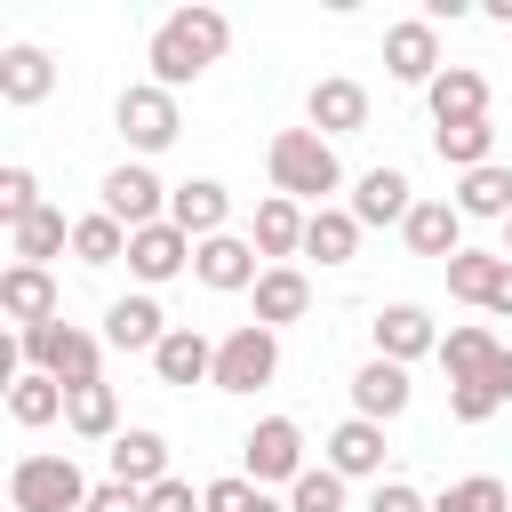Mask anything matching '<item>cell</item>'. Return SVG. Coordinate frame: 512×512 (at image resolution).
<instances>
[{
	"label": "cell",
	"mask_w": 512,
	"mask_h": 512,
	"mask_svg": "<svg viewBox=\"0 0 512 512\" xmlns=\"http://www.w3.org/2000/svg\"><path fill=\"white\" fill-rule=\"evenodd\" d=\"M224 40H232L224 8H176V16L152 32V80H160V88H184V80H200V72L224 56Z\"/></svg>",
	"instance_id": "obj_1"
},
{
	"label": "cell",
	"mask_w": 512,
	"mask_h": 512,
	"mask_svg": "<svg viewBox=\"0 0 512 512\" xmlns=\"http://www.w3.org/2000/svg\"><path fill=\"white\" fill-rule=\"evenodd\" d=\"M264 160H272V184H280V200H328V192L344 184V168H336V144H328L320 128H280Z\"/></svg>",
	"instance_id": "obj_2"
},
{
	"label": "cell",
	"mask_w": 512,
	"mask_h": 512,
	"mask_svg": "<svg viewBox=\"0 0 512 512\" xmlns=\"http://www.w3.org/2000/svg\"><path fill=\"white\" fill-rule=\"evenodd\" d=\"M88 472L72 464V456H24L16 472H8V504L16 512H88Z\"/></svg>",
	"instance_id": "obj_3"
},
{
	"label": "cell",
	"mask_w": 512,
	"mask_h": 512,
	"mask_svg": "<svg viewBox=\"0 0 512 512\" xmlns=\"http://www.w3.org/2000/svg\"><path fill=\"white\" fill-rule=\"evenodd\" d=\"M40 376H56L64 392H80V384H96V336L88 328H72V320H40V328H24V344H16Z\"/></svg>",
	"instance_id": "obj_4"
},
{
	"label": "cell",
	"mask_w": 512,
	"mask_h": 512,
	"mask_svg": "<svg viewBox=\"0 0 512 512\" xmlns=\"http://www.w3.org/2000/svg\"><path fill=\"white\" fill-rule=\"evenodd\" d=\"M272 368H280V344H272V328H232L224 344H216V392H256V384H272Z\"/></svg>",
	"instance_id": "obj_5"
},
{
	"label": "cell",
	"mask_w": 512,
	"mask_h": 512,
	"mask_svg": "<svg viewBox=\"0 0 512 512\" xmlns=\"http://www.w3.org/2000/svg\"><path fill=\"white\" fill-rule=\"evenodd\" d=\"M248 480L264 488V480H304V432L288 424V416H264L256 432H248Z\"/></svg>",
	"instance_id": "obj_6"
},
{
	"label": "cell",
	"mask_w": 512,
	"mask_h": 512,
	"mask_svg": "<svg viewBox=\"0 0 512 512\" xmlns=\"http://www.w3.org/2000/svg\"><path fill=\"white\" fill-rule=\"evenodd\" d=\"M120 136H128L136 152H160V144H176V96H168L160 80L128 88V96H120Z\"/></svg>",
	"instance_id": "obj_7"
},
{
	"label": "cell",
	"mask_w": 512,
	"mask_h": 512,
	"mask_svg": "<svg viewBox=\"0 0 512 512\" xmlns=\"http://www.w3.org/2000/svg\"><path fill=\"white\" fill-rule=\"evenodd\" d=\"M192 256H200V248H192V232H176L168 216H160V224H144V232H128V272H136V280H176Z\"/></svg>",
	"instance_id": "obj_8"
},
{
	"label": "cell",
	"mask_w": 512,
	"mask_h": 512,
	"mask_svg": "<svg viewBox=\"0 0 512 512\" xmlns=\"http://www.w3.org/2000/svg\"><path fill=\"white\" fill-rule=\"evenodd\" d=\"M104 216L128 224V232L160 224V176H152V168H112V176H104Z\"/></svg>",
	"instance_id": "obj_9"
},
{
	"label": "cell",
	"mask_w": 512,
	"mask_h": 512,
	"mask_svg": "<svg viewBox=\"0 0 512 512\" xmlns=\"http://www.w3.org/2000/svg\"><path fill=\"white\" fill-rule=\"evenodd\" d=\"M424 352H440V328H432V312H416V304H392V312H376V360H424Z\"/></svg>",
	"instance_id": "obj_10"
},
{
	"label": "cell",
	"mask_w": 512,
	"mask_h": 512,
	"mask_svg": "<svg viewBox=\"0 0 512 512\" xmlns=\"http://www.w3.org/2000/svg\"><path fill=\"white\" fill-rule=\"evenodd\" d=\"M384 64H392V80H440V40H432V24L424 16H408V24H392L384 32Z\"/></svg>",
	"instance_id": "obj_11"
},
{
	"label": "cell",
	"mask_w": 512,
	"mask_h": 512,
	"mask_svg": "<svg viewBox=\"0 0 512 512\" xmlns=\"http://www.w3.org/2000/svg\"><path fill=\"white\" fill-rule=\"evenodd\" d=\"M224 216H232V200H224V184H208V176H192V184H176V192H168V224H176V232H192V240H216V232H224Z\"/></svg>",
	"instance_id": "obj_12"
},
{
	"label": "cell",
	"mask_w": 512,
	"mask_h": 512,
	"mask_svg": "<svg viewBox=\"0 0 512 512\" xmlns=\"http://www.w3.org/2000/svg\"><path fill=\"white\" fill-rule=\"evenodd\" d=\"M192 272L208 280V288H256L264 272H256V240H232V232H216V240H200V256H192Z\"/></svg>",
	"instance_id": "obj_13"
},
{
	"label": "cell",
	"mask_w": 512,
	"mask_h": 512,
	"mask_svg": "<svg viewBox=\"0 0 512 512\" xmlns=\"http://www.w3.org/2000/svg\"><path fill=\"white\" fill-rule=\"evenodd\" d=\"M304 112H312L320 136H360V128H368V88H360V80H320Z\"/></svg>",
	"instance_id": "obj_14"
},
{
	"label": "cell",
	"mask_w": 512,
	"mask_h": 512,
	"mask_svg": "<svg viewBox=\"0 0 512 512\" xmlns=\"http://www.w3.org/2000/svg\"><path fill=\"white\" fill-rule=\"evenodd\" d=\"M0 312L24 320V328L56 320V280H48L40 264H8V272H0Z\"/></svg>",
	"instance_id": "obj_15"
},
{
	"label": "cell",
	"mask_w": 512,
	"mask_h": 512,
	"mask_svg": "<svg viewBox=\"0 0 512 512\" xmlns=\"http://www.w3.org/2000/svg\"><path fill=\"white\" fill-rule=\"evenodd\" d=\"M352 408H360L368 424H392V416L408 408V368H400V360H368V368L352 376Z\"/></svg>",
	"instance_id": "obj_16"
},
{
	"label": "cell",
	"mask_w": 512,
	"mask_h": 512,
	"mask_svg": "<svg viewBox=\"0 0 512 512\" xmlns=\"http://www.w3.org/2000/svg\"><path fill=\"white\" fill-rule=\"evenodd\" d=\"M328 472H344V480L384 472V424H368V416L336 424V432H328Z\"/></svg>",
	"instance_id": "obj_17"
},
{
	"label": "cell",
	"mask_w": 512,
	"mask_h": 512,
	"mask_svg": "<svg viewBox=\"0 0 512 512\" xmlns=\"http://www.w3.org/2000/svg\"><path fill=\"white\" fill-rule=\"evenodd\" d=\"M432 120L448 128V120H488V80L472 72V64H440V80H432Z\"/></svg>",
	"instance_id": "obj_18"
},
{
	"label": "cell",
	"mask_w": 512,
	"mask_h": 512,
	"mask_svg": "<svg viewBox=\"0 0 512 512\" xmlns=\"http://www.w3.org/2000/svg\"><path fill=\"white\" fill-rule=\"evenodd\" d=\"M152 368H160V384H200V376H216V344L200 328H168L160 352H152Z\"/></svg>",
	"instance_id": "obj_19"
},
{
	"label": "cell",
	"mask_w": 512,
	"mask_h": 512,
	"mask_svg": "<svg viewBox=\"0 0 512 512\" xmlns=\"http://www.w3.org/2000/svg\"><path fill=\"white\" fill-rule=\"evenodd\" d=\"M112 480H128V488L152 496V488L168 480V440H160V432H120V440H112Z\"/></svg>",
	"instance_id": "obj_20"
},
{
	"label": "cell",
	"mask_w": 512,
	"mask_h": 512,
	"mask_svg": "<svg viewBox=\"0 0 512 512\" xmlns=\"http://www.w3.org/2000/svg\"><path fill=\"white\" fill-rule=\"evenodd\" d=\"M408 208H416V200H408V176H400V168H368L360 192H352V216H360V224H408Z\"/></svg>",
	"instance_id": "obj_21"
},
{
	"label": "cell",
	"mask_w": 512,
	"mask_h": 512,
	"mask_svg": "<svg viewBox=\"0 0 512 512\" xmlns=\"http://www.w3.org/2000/svg\"><path fill=\"white\" fill-rule=\"evenodd\" d=\"M400 232H408V248H416V256H456V232H464V208H456V200H416Z\"/></svg>",
	"instance_id": "obj_22"
},
{
	"label": "cell",
	"mask_w": 512,
	"mask_h": 512,
	"mask_svg": "<svg viewBox=\"0 0 512 512\" xmlns=\"http://www.w3.org/2000/svg\"><path fill=\"white\" fill-rule=\"evenodd\" d=\"M304 304H312V288L296 264H272L256 280V328H288V320H304Z\"/></svg>",
	"instance_id": "obj_23"
},
{
	"label": "cell",
	"mask_w": 512,
	"mask_h": 512,
	"mask_svg": "<svg viewBox=\"0 0 512 512\" xmlns=\"http://www.w3.org/2000/svg\"><path fill=\"white\" fill-rule=\"evenodd\" d=\"M104 336H112L120 352H160L168 328H160V304H152V296H120V304L104 312Z\"/></svg>",
	"instance_id": "obj_24"
},
{
	"label": "cell",
	"mask_w": 512,
	"mask_h": 512,
	"mask_svg": "<svg viewBox=\"0 0 512 512\" xmlns=\"http://www.w3.org/2000/svg\"><path fill=\"white\" fill-rule=\"evenodd\" d=\"M48 88H56L48 48H8V56H0V96H8V104H40Z\"/></svg>",
	"instance_id": "obj_25"
},
{
	"label": "cell",
	"mask_w": 512,
	"mask_h": 512,
	"mask_svg": "<svg viewBox=\"0 0 512 512\" xmlns=\"http://www.w3.org/2000/svg\"><path fill=\"white\" fill-rule=\"evenodd\" d=\"M352 248H360V216H352V208H312V224H304V256H320V264H352Z\"/></svg>",
	"instance_id": "obj_26"
},
{
	"label": "cell",
	"mask_w": 512,
	"mask_h": 512,
	"mask_svg": "<svg viewBox=\"0 0 512 512\" xmlns=\"http://www.w3.org/2000/svg\"><path fill=\"white\" fill-rule=\"evenodd\" d=\"M64 424H72L80 440H120V400H112V384H104V376L80 384V392L64 400Z\"/></svg>",
	"instance_id": "obj_27"
},
{
	"label": "cell",
	"mask_w": 512,
	"mask_h": 512,
	"mask_svg": "<svg viewBox=\"0 0 512 512\" xmlns=\"http://www.w3.org/2000/svg\"><path fill=\"white\" fill-rule=\"evenodd\" d=\"M304 224H312V216L272 192V200L256 208V256H296V248H304Z\"/></svg>",
	"instance_id": "obj_28"
},
{
	"label": "cell",
	"mask_w": 512,
	"mask_h": 512,
	"mask_svg": "<svg viewBox=\"0 0 512 512\" xmlns=\"http://www.w3.org/2000/svg\"><path fill=\"white\" fill-rule=\"evenodd\" d=\"M496 352H504V344H496L488 328H448V336H440L448 384H472V376H488V368H496Z\"/></svg>",
	"instance_id": "obj_29"
},
{
	"label": "cell",
	"mask_w": 512,
	"mask_h": 512,
	"mask_svg": "<svg viewBox=\"0 0 512 512\" xmlns=\"http://www.w3.org/2000/svg\"><path fill=\"white\" fill-rule=\"evenodd\" d=\"M64 400H72V392H64L56 376H40V368H24V376L8 384V416H16V424H56Z\"/></svg>",
	"instance_id": "obj_30"
},
{
	"label": "cell",
	"mask_w": 512,
	"mask_h": 512,
	"mask_svg": "<svg viewBox=\"0 0 512 512\" xmlns=\"http://www.w3.org/2000/svg\"><path fill=\"white\" fill-rule=\"evenodd\" d=\"M496 272H504V248H456V256H448V296H464V304H488Z\"/></svg>",
	"instance_id": "obj_31"
},
{
	"label": "cell",
	"mask_w": 512,
	"mask_h": 512,
	"mask_svg": "<svg viewBox=\"0 0 512 512\" xmlns=\"http://www.w3.org/2000/svg\"><path fill=\"white\" fill-rule=\"evenodd\" d=\"M432 144H440V160L448 168H488V144H496V128L488 120H448V128H432Z\"/></svg>",
	"instance_id": "obj_32"
},
{
	"label": "cell",
	"mask_w": 512,
	"mask_h": 512,
	"mask_svg": "<svg viewBox=\"0 0 512 512\" xmlns=\"http://www.w3.org/2000/svg\"><path fill=\"white\" fill-rule=\"evenodd\" d=\"M456 208H464V216H504V224H512V168H496V160L472 168L464 192H456Z\"/></svg>",
	"instance_id": "obj_33"
},
{
	"label": "cell",
	"mask_w": 512,
	"mask_h": 512,
	"mask_svg": "<svg viewBox=\"0 0 512 512\" xmlns=\"http://www.w3.org/2000/svg\"><path fill=\"white\" fill-rule=\"evenodd\" d=\"M72 232H64V208H32L24 224H16V264H40L48 272V256L64 248Z\"/></svg>",
	"instance_id": "obj_34"
},
{
	"label": "cell",
	"mask_w": 512,
	"mask_h": 512,
	"mask_svg": "<svg viewBox=\"0 0 512 512\" xmlns=\"http://www.w3.org/2000/svg\"><path fill=\"white\" fill-rule=\"evenodd\" d=\"M72 256H80V264H120V256H128V224H112L104 208L80 216V224H72Z\"/></svg>",
	"instance_id": "obj_35"
},
{
	"label": "cell",
	"mask_w": 512,
	"mask_h": 512,
	"mask_svg": "<svg viewBox=\"0 0 512 512\" xmlns=\"http://www.w3.org/2000/svg\"><path fill=\"white\" fill-rule=\"evenodd\" d=\"M432 512H512V496H504V480H488V472H472V480H456Z\"/></svg>",
	"instance_id": "obj_36"
},
{
	"label": "cell",
	"mask_w": 512,
	"mask_h": 512,
	"mask_svg": "<svg viewBox=\"0 0 512 512\" xmlns=\"http://www.w3.org/2000/svg\"><path fill=\"white\" fill-rule=\"evenodd\" d=\"M288 512H344V472H304L296 488H288Z\"/></svg>",
	"instance_id": "obj_37"
},
{
	"label": "cell",
	"mask_w": 512,
	"mask_h": 512,
	"mask_svg": "<svg viewBox=\"0 0 512 512\" xmlns=\"http://www.w3.org/2000/svg\"><path fill=\"white\" fill-rule=\"evenodd\" d=\"M496 408H504V392H496L488 376H472V384H448V416H456V424H488Z\"/></svg>",
	"instance_id": "obj_38"
},
{
	"label": "cell",
	"mask_w": 512,
	"mask_h": 512,
	"mask_svg": "<svg viewBox=\"0 0 512 512\" xmlns=\"http://www.w3.org/2000/svg\"><path fill=\"white\" fill-rule=\"evenodd\" d=\"M32 208H48V200H40V184H32V168H0V216H8V232H16Z\"/></svg>",
	"instance_id": "obj_39"
},
{
	"label": "cell",
	"mask_w": 512,
	"mask_h": 512,
	"mask_svg": "<svg viewBox=\"0 0 512 512\" xmlns=\"http://www.w3.org/2000/svg\"><path fill=\"white\" fill-rule=\"evenodd\" d=\"M208 512H288V504H272L256 480H208Z\"/></svg>",
	"instance_id": "obj_40"
},
{
	"label": "cell",
	"mask_w": 512,
	"mask_h": 512,
	"mask_svg": "<svg viewBox=\"0 0 512 512\" xmlns=\"http://www.w3.org/2000/svg\"><path fill=\"white\" fill-rule=\"evenodd\" d=\"M144 512H208V496H192L184 480H160V488L144 496Z\"/></svg>",
	"instance_id": "obj_41"
},
{
	"label": "cell",
	"mask_w": 512,
	"mask_h": 512,
	"mask_svg": "<svg viewBox=\"0 0 512 512\" xmlns=\"http://www.w3.org/2000/svg\"><path fill=\"white\" fill-rule=\"evenodd\" d=\"M88 512H144V488H128V480H104V488L88 496Z\"/></svg>",
	"instance_id": "obj_42"
},
{
	"label": "cell",
	"mask_w": 512,
	"mask_h": 512,
	"mask_svg": "<svg viewBox=\"0 0 512 512\" xmlns=\"http://www.w3.org/2000/svg\"><path fill=\"white\" fill-rule=\"evenodd\" d=\"M368 512H432V504H424V496H416L408 480H384V488L368 496Z\"/></svg>",
	"instance_id": "obj_43"
},
{
	"label": "cell",
	"mask_w": 512,
	"mask_h": 512,
	"mask_svg": "<svg viewBox=\"0 0 512 512\" xmlns=\"http://www.w3.org/2000/svg\"><path fill=\"white\" fill-rule=\"evenodd\" d=\"M488 312H504V320H512V264L496 272V288H488Z\"/></svg>",
	"instance_id": "obj_44"
},
{
	"label": "cell",
	"mask_w": 512,
	"mask_h": 512,
	"mask_svg": "<svg viewBox=\"0 0 512 512\" xmlns=\"http://www.w3.org/2000/svg\"><path fill=\"white\" fill-rule=\"evenodd\" d=\"M504 264H512V224H504Z\"/></svg>",
	"instance_id": "obj_45"
}]
</instances>
